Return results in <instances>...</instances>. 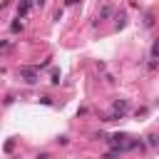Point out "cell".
<instances>
[{
  "instance_id": "cell-1",
  "label": "cell",
  "mask_w": 159,
  "mask_h": 159,
  "mask_svg": "<svg viewBox=\"0 0 159 159\" xmlns=\"http://www.w3.org/2000/svg\"><path fill=\"white\" fill-rule=\"evenodd\" d=\"M17 75H20V80L25 82V84H35L37 80H40V72H37V67H20L17 70Z\"/></svg>"
},
{
  "instance_id": "cell-2",
  "label": "cell",
  "mask_w": 159,
  "mask_h": 159,
  "mask_svg": "<svg viewBox=\"0 0 159 159\" xmlns=\"http://www.w3.org/2000/svg\"><path fill=\"white\" fill-rule=\"evenodd\" d=\"M30 12V0H20L17 2V17H25Z\"/></svg>"
},
{
  "instance_id": "cell-3",
  "label": "cell",
  "mask_w": 159,
  "mask_h": 159,
  "mask_svg": "<svg viewBox=\"0 0 159 159\" xmlns=\"http://www.w3.org/2000/svg\"><path fill=\"white\" fill-rule=\"evenodd\" d=\"M114 20H117V22H114V27H117V30H122V27L127 25V12H117V15H114Z\"/></svg>"
},
{
  "instance_id": "cell-4",
  "label": "cell",
  "mask_w": 159,
  "mask_h": 159,
  "mask_svg": "<svg viewBox=\"0 0 159 159\" xmlns=\"http://www.w3.org/2000/svg\"><path fill=\"white\" fill-rule=\"evenodd\" d=\"M99 17H112V7H109V5H104V7L99 10Z\"/></svg>"
},
{
  "instance_id": "cell-5",
  "label": "cell",
  "mask_w": 159,
  "mask_h": 159,
  "mask_svg": "<svg viewBox=\"0 0 159 159\" xmlns=\"http://www.w3.org/2000/svg\"><path fill=\"white\" fill-rule=\"evenodd\" d=\"M17 20H20V17H17ZM17 20L10 22V30H12V32H22V22H17Z\"/></svg>"
},
{
  "instance_id": "cell-6",
  "label": "cell",
  "mask_w": 159,
  "mask_h": 159,
  "mask_svg": "<svg viewBox=\"0 0 159 159\" xmlns=\"http://www.w3.org/2000/svg\"><path fill=\"white\" fill-rule=\"evenodd\" d=\"M147 144H149V147H157V144H159V137H157V134H149V137H147Z\"/></svg>"
},
{
  "instance_id": "cell-7",
  "label": "cell",
  "mask_w": 159,
  "mask_h": 159,
  "mask_svg": "<svg viewBox=\"0 0 159 159\" xmlns=\"http://www.w3.org/2000/svg\"><path fill=\"white\" fill-rule=\"evenodd\" d=\"M154 25V17H152V12H147L144 15V27H152Z\"/></svg>"
},
{
  "instance_id": "cell-8",
  "label": "cell",
  "mask_w": 159,
  "mask_h": 159,
  "mask_svg": "<svg viewBox=\"0 0 159 159\" xmlns=\"http://www.w3.org/2000/svg\"><path fill=\"white\" fill-rule=\"evenodd\" d=\"M12 149H15V139H7L5 142V152H12Z\"/></svg>"
},
{
  "instance_id": "cell-9",
  "label": "cell",
  "mask_w": 159,
  "mask_h": 159,
  "mask_svg": "<svg viewBox=\"0 0 159 159\" xmlns=\"http://www.w3.org/2000/svg\"><path fill=\"white\" fill-rule=\"evenodd\" d=\"M157 55H159V40L152 45V57H157Z\"/></svg>"
},
{
  "instance_id": "cell-10",
  "label": "cell",
  "mask_w": 159,
  "mask_h": 159,
  "mask_svg": "<svg viewBox=\"0 0 159 159\" xmlns=\"http://www.w3.org/2000/svg\"><path fill=\"white\" fill-rule=\"evenodd\" d=\"M57 82H60V72H57V70H52V84H57Z\"/></svg>"
},
{
  "instance_id": "cell-11",
  "label": "cell",
  "mask_w": 159,
  "mask_h": 159,
  "mask_svg": "<svg viewBox=\"0 0 159 159\" xmlns=\"http://www.w3.org/2000/svg\"><path fill=\"white\" fill-rule=\"evenodd\" d=\"M35 2H37V5H40V7H42V5H45V2H47V0H35Z\"/></svg>"
},
{
  "instance_id": "cell-12",
  "label": "cell",
  "mask_w": 159,
  "mask_h": 159,
  "mask_svg": "<svg viewBox=\"0 0 159 159\" xmlns=\"http://www.w3.org/2000/svg\"><path fill=\"white\" fill-rule=\"evenodd\" d=\"M65 2H67V5H75V2H77V0H65Z\"/></svg>"
}]
</instances>
